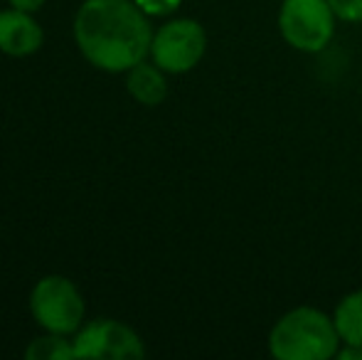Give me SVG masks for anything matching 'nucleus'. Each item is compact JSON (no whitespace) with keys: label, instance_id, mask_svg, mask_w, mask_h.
<instances>
[{"label":"nucleus","instance_id":"f257e3e1","mask_svg":"<svg viewBox=\"0 0 362 360\" xmlns=\"http://www.w3.org/2000/svg\"><path fill=\"white\" fill-rule=\"evenodd\" d=\"M74 40L86 62L119 74L151 54L153 30L134 0H84L74 18Z\"/></svg>","mask_w":362,"mask_h":360},{"label":"nucleus","instance_id":"f03ea898","mask_svg":"<svg viewBox=\"0 0 362 360\" xmlns=\"http://www.w3.org/2000/svg\"><path fill=\"white\" fill-rule=\"evenodd\" d=\"M340 343L333 316L313 306L291 308L269 333V353L276 360H330Z\"/></svg>","mask_w":362,"mask_h":360},{"label":"nucleus","instance_id":"7ed1b4c3","mask_svg":"<svg viewBox=\"0 0 362 360\" xmlns=\"http://www.w3.org/2000/svg\"><path fill=\"white\" fill-rule=\"evenodd\" d=\"M335 10L328 0H284L279 10V33L298 52L315 54L335 35Z\"/></svg>","mask_w":362,"mask_h":360},{"label":"nucleus","instance_id":"20e7f679","mask_svg":"<svg viewBox=\"0 0 362 360\" xmlns=\"http://www.w3.org/2000/svg\"><path fill=\"white\" fill-rule=\"evenodd\" d=\"M30 311L47 333L69 336L79 331L84 321V298L69 279L52 274L35 284Z\"/></svg>","mask_w":362,"mask_h":360},{"label":"nucleus","instance_id":"39448f33","mask_svg":"<svg viewBox=\"0 0 362 360\" xmlns=\"http://www.w3.org/2000/svg\"><path fill=\"white\" fill-rule=\"evenodd\" d=\"M207 50V33L197 20L177 18L153 33L151 59L165 74H185L200 64Z\"/></svg>","mask_w":362,"mask_h":360},{"label":"nucleus","instance_id":"423d86ee","mask_svg":"<svg viewBox=\"0 0 362 360\" xmlns=\"http://www.w3.org/2000/svg\"><path fill=\"white\" fill-rule=\"evenodd\" d=\"M74 358L94 360H141L146 356L144 341L134 328L111 318L86 323L74 336Z\"/></svg>","mask_w":362,"mask_h":360},{"label":"nucleus","instance_id":"0eeeda50","mask_svg":"<svg viewBox=\"0 0 362 360\" xmlns=\"http://www.w3.org/2000/svg\"><path fill=\"white\" fill-rule=\"evenodd\" d=\"M42 28L33 13L10 8L0 10V52L10 57H28L42 47Z\"/></svg>","mask_w":362,"mask_h":360},{"label":"nucleus","instance_id":"6e6552de","mask_svg":"<svg viewBox=\"0 0 362 360\" xmlns=\"http://www.w3.org/2000/svg\"><path fill=\"white\" fill-rule=\"evenodd\" d=\"M126 89L139 104L158 106L168 94L165 72L156 62H139L126 72Z\"/></svg>","mask_w":362,"mask_h":360},{"label":"nucleus","instance_id":"1a4fd4ad","mask_svg":"<svg viewBox=\"0 0 362 360\" xmlns=\"http://www.w3.org/2000/svg\"><path fill=\"white\" fill-rule=\"evenodd\" d=\"M333 321L340 333V341L362 346V289L340 298V303L335 306Z\"/></svg>","mask_w":362,"mask_h":360},{"label":"nucleus","instance_id":"9d476101","mask_svg":"<svg viewBox=\"0 0 362 360\" xmlns=\"http://www.w3.org/2000/svg\"><path fill=\"white\" fill-rule=\"evenodd\" d=\"M28 360H67L74 358V343H69L59 333H47L42 338H35L25 351Z\"/></svg>","mask_w":362,"mask_h":360},{"label":"nucleus","instance_id":"9b49d317","mask_svg":"<svg viewBox=\"0 0 362 360\" xmlns=\"http://www.w3.org/2000/svg\"><path fill=\"white\" fill-rule=\"evenodd\" d=\"M338 20L345 23H362V0H328Z\"/></svg>","mask_w":362,"mask_h":360},{"label":"nucleus","instance_id":"f8f14e48","mask_svg":"<svg viewBox=\"0 0 362 360\" xmlns=\"http://www.w3.org/2000/svg\"><path fill=\"white\" fill-rule=\"evenodd\" d=\"M148 18H163V15H170L180 8L182 0H134Z\"/></svg>","mask_w":362,"mask_h":360},{"label":"nucleus","instance_id":"ddd939ff","mask_svg":"<svg viewBox=\"0 0 362 360\" xmlns=\"http://www.w3.org/2000/svg\"><path fill=\"white\" fill-rule=\"evenodd\" d=\"M338 360H362V346H353V343H343L335 353Z\"/></svg>","mask_w":362,"mask_h":360},{"label":"nucleus","instance_id":"4468645a","mask_svg":"<svg viewBox=\"0 0 362 360\" xmlns=\"http://www.w3.org/2000/svg\"><path fill=\"white\" fill-rule=\"evenodd\" d=\"M8 3H10V8L25 10V13H37L45 5V0H8Z\"/></svg>","mask_w":362,"mask_h":360}]
</instances>
